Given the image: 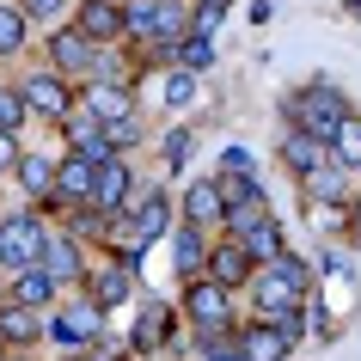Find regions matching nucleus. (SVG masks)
Listing matches in <instances>:
<instances>
[{"instance_id": "473e14b6", "label": "nucleus", "mask_w": 361, "mask_h": 361, "mask_svg": "<svg viewBox=\"0 0 361 361\" xmlns=\"http://www.w3.org/2000/svg\"><path fill=\"white\" fill-rule=\"evenodd\" d=\"M190 98H196V80L190 74H171L166 80V104H190Z\"/></svg>"}, {"instance_id": "c9c22d12", "label": "nucleus", "mask_w": 361, "mask_h": 361, "mask_svg": "<svg viewBox=\"0 0 361 361\" xmlns=\"http://www.w3.org/2000/svg\"><path fill=\"white\" fill-rule=\"evenodd\" d=\"M19 166V147H13V129H0V171Z\"/></svg>"}, {"instance_id": "72a5a7b5", "label": "nucleus", "mask_w": 361, "mask_h": 361, "mask_svg": "<svg viewBox=\"0 0 361 361\" xmlns=\"http://www.w3.org/2000/svg\"><path fill=\"white\" fill-rule=\"evenodd\" d=\"M19 13H25V19H56V13H61V0H25Z\"/></svg>"}, {"instance_id": "9d476101", "label": "nucleus", "mask_w": 361, "mask_h": 361, "mask_svg": "<svg viewBox=\"0 0 361 361\" xmlns=\"http://www.w3.org/2000/svg\"><path fill=\"white\" fill-rule=\"evenodd\" d=\"M129 202V171L116 166V159H98V178H92V209H123Z\"/></svg>"}, {"instance_id": "9b49d317", "label": "nucleus", "mask_w": 361, "mask_h": 361, "mask_svg": "<svg viewBox=\"0 0 361 361\" xmlns=\"http://www.w3.org/2000/svg\"><path fill=\"white\" fill-rule=\"evenodd\" d=\"M135 209V221H129V239L135 245H147V239H159V233H166V221H171V209H166V196H141V202H129Z\"/></svg>"}, {"instance_id": "4468645a", "label": "nucleus", "mask_w": 361, "mask_h": 361, "mask_svg": "<svg viewBox=\"0 0 361 361\" xmlns=\"http://www.w3.org/2000/svg\"><path fill=\"white\" fill-rule=\"evenodd\" d=\"M37 264L49 269L56 282H74V276H80V251H74V239H68V233H49V239H43V257H37Z\"/></svg>"}, {"instance_id": "58836bf2", "label": "nucleus", "mask_w": 361, "mask_h": 361, "mask_svg": "<svg viewBox=\"0 0 361 361\" xmlns=\"http://www.w3.org/2000/svg\"><path fill=\"white\" fill-rule=\"evenodd\" d=\"M0 361H6V355H0Z\"/></svg>"}, {"instance_id": "2f4dec72", "label": "nucleus", "mask_w": 361, "mask_h": 361, "mask_svg": "<svg viewBox=\"0 0 361 361\" xmlns=\"http://www.w3.org/2000/svg\"><path fill=\"white\" fill-rule=\"evenodd\" d=\"M306 178H312V196H331V202H337V196H343V178H337V171H306Z\"/></svg>"}, {"instance_id": "c756f323", "label": "nucleus", "mask_w": 361, "mask_h": 361, "mask_svg": "<svg viewBox=\"0 0 361 361\" xmlns=\"http://www.w3.org/2000/svg\"><path fill=\"white\" fill-rule=\"evenodd\" d=\"M221 13H227V0H202L196 6V37H214L221 31Z\"/></svg>"}, {"instance_id": "4c0bfd02", "label": "nucleus", "mask_w": 361, "mask_h": 361, "mask_svg": "<svg viewBox=\"0 0 361 361\" xmlns=\"http://www.w3.org/2000/svg\"><path fill=\"white\" fill-rule=\"evenodd\" d=\"M209 361H239V355H233L227 343H214V349H209Z\"/></svg>"}, {"instance_id": "393cba45", "label": "nucleus", "mask_w": 361, "mask_h": 361, "mask_svg": "<svg viewBox=\"0 0 361 361\" xmlns=\"http://www.w3.org/2000/svg\"><path fill=\"white\" fill-rule=\"evenodd\" d=\"M221 221H227L233 233H251V227H257V221H264V196L251 190L245 202H227V214H221Z\"/></svg>"}, {"instance_id": "dca6fc26", "label": "nucleus", "mask_w": 361, "mask_h": 361, "mask_svg": "<svg viewBox=\"0 0 361 361\" xmlns=\"http://www.w3.org/2000/svg\"><path fill=\"white\" fill-rule=\"evenodd\" d=\"M13 300H19V306H49V300H56V276H49L43 264H25L19 282H13Z\"/></svg>"}, {"instance_id": "f257e3e1", "label": "nucleus", "mask_w": 361, "mask_h": 361, "mask_svg": "<svg viewBox=\"0 0 361 361\" xmlns=\"http://www.w3.org/2000/svg\"><path fill=\"white\" fill-rule=\"evenodd\" d=\"M288 111H294V129H306V135H319V141H324V135H331L343 116H349V104H343L337 86H306V92L288 104Z\"/></svg>"}, {"instance_id": "cd10ccee", "label": "nucleus", "mask_w": 361, "mask_h": 361, "mask_svg": "<svg viewBox=\"0 0 361 361\" xmlns=\"http://www.w3.org/2000/svg\"><path fill=\"white\" fill-rule=\"evenodd\" d=\"M178 31H184V6L178 0H159V31H153V43H171Z\"/></svg>"}, {"instance_id": "a211bd4d", "label": "nucleus", "mask_w": 361, "mask_h": 361, "mask_svg": "<svg viewBox=\"0 0 361 361\" xmlns=\"http://www.w3.org/2000/svg\"><path fill=\"white\" fill-rule=\"evenodd\" d=\"M184 214H190V221H221V214H227V196H221V184H190V190H184Z\"/></svg>"}, {"instance_id": "ddd939ff", "label": "nucleus", "mask_w": 361, "mask_h": 361, "mask_svg": "<svg viewBox=\"0 0 361 361\" xmlns=\"http://www.w3.org/2000/svg\"><path fill=\"white\" fill-rule=\"evenodd\" d=\"M37 306H0V343H13V349H25V343H37Z\"/></svg>"}, {"instance_id": "f03ea898", "label": "nucleus", "mask_w": 361, "mask_h": 361, "mask_svg": "<svg viewBox=\"0 0 361 361\" xmlns=\"http://www.w3.org/2000/svg\"><path fill=\"white\" fill-rule=\"evenodd\" d=\"M184 312H190L202 331H233V288H221L209 276V282H190L184 288Z\"/></svg>"}, {"instance_id": "39448f33", "label": "nucleus", "mask_w": 361, "mask_h": 361, "mask_svg": "<svg viewBox=\"0 0 361 361\" xmlns=\"http://www.w3.org/2000/svg\"><path fill=\"white\" fill-rule=\"evenodd\" d=\"M49 56H56V74H61V80H68V74H92L98 43L74 25V31H56V37H49Z\"/></svg>"}, {"instance_id": "6e6552de", "label": "nucleus", "mask_w": 361, "mask_h": 361, "mask_svg": "<svg viewBox=\"0 0 361 361\" xmlns=\"http://www.w3.org/2000/svg\"><path fill=\"white\" fill-rule=\"evenodd\" d=\"M202 264H209V276L221 288H239V282H251V251L239 245V239H227V245H214L209 257H202Z\"/></svg>"}, {"instance_id": "1a4fd4ad", "label": "nucleus", "mask_w": 361, "mask_h": 361, "mask_svg": "<svg viewBox=\"0 0 361 361\" xmlns=\"http://www.w3.org/2000/svg\"><path fill=\"white\" fill-rule=\"evenodd\" d=\"M80 31H86L98 49L116 43L123 37V6H116V0H86V6H80Z\"/></svg>"}, {"instance_id": "412c9836", "label": "nucleus", "mask_w": 361, "mask_h": 361, "mask_svg": "<svg viewBox=\"0 0 361 361\" xmlns=\"http://www.w3.org/2000/svg\"><path fill=\"white\" fill-rule=\"evenodd\" d=\"M239 245L251 251V264H269V257L282 251V239H276V221H269V214H264V221H257V227H251V233H239Z\"/></svg>"}, {"instance_id": "a878e982", "label": "nucleus", "mask_w": 361, "mask_h": 361, "mask_svg": "<svg viewBox=\"0 0 361 361\" xmlns=\"http://www.w3.org/2000/svg\"><path fill=\"white\" fill-rule=\"evenodd\" d=\"M25 25L31 19H25L19 6H0V56H13V49L25 43Z\"/></svg>"}, {"instance_id": "f8f14e48", "label": "nucleus", "mask_w": 361, "mask_h": 361, "mask_svg": "<svg viewBox=\"0 0 361 361\" xmlns=\"http://www.w3.org/2000/svg\"><path fill=\"white\" fill-rule=\"evenodd\" d=\"M282 159H288V166H294V171L306 178V171H319L324 159H331V153H324V141H319V135L294 129V135H282Z\"/></svg>"}, {"instance_id": "20e7f679", "label": "nucleus", "mask_w": 361, "mask_h": 361, "mask_svg": "<svg viewBox=\"0 0 361 361\" xmlns=\"http://www.w3.org/2000/svg\"><path fill=\"white\" fill-rule=\"evenodd\" d=\"M288 349H294V337L276 319H257L239 331V361H288Z\"/></svg>"}, {"instance_id": "f3484780", "label": "nucleus", "mask_w": 361, "mask_h": 361, "mask_svg": "<svg viewBox=\"0 0 361 361\" xmlns=\"http://www.w3.org/2000/svg\"><path fill=\"white\" fill-rule=\"evenodd\" d=\"M324 153H331L337 166H355L361 171V123H355V116H343L337 129L324 135Z\"/></svg>"}, {"instance_id": "aec40b11", "label": "nucleus", "mask_w": 361, "mask_h": 361, "mask_svg": "<svg viewBox=\"0 0 361 361\" xmlns=\"http://www.w3.org/2000/svg\"><path fill=\"white\" fill-rule=\"evenodd\" d=\"M86 111H92L98 123H111V116H129L135 104H129V92H123L116 80H98V86H92V98H86Z\"/></svg>"}, {"instance_id": "6ab92c4d", "label": "nucleus", "mask_w": 361, "mask_h": 361, "mask_svg": "<svg viewBox=\"0 0 361 361\" xmlns=\"http://www.w3.org/2000/svg\"><path fill=\"white\" fill-rule=\"evenodd\" d=\"M49 331H56L61 343H92V337H98V306H68Z\"/></svg>"}, {"instance_id": "2eb2a0df", "label": "nucleus", "mask_w": 361, "mask_h": 361, "mask_svg": "<svg viewBox=\"0 0 361 361\" xmlns=\"http://www.w3.org/2000/svg\"><path fill=\"white\" fill-rule=\"evenodd\" d=\"M92 178H98V166L86 159V153H74L68 166H56V190L74 196V202H92Z\"/></svg>"}, {"instance_id": "423d86ee", "label": "nucleus", "mask_w": 361, "mask_h": 361, "mask_svg": "<svg viewBox=\"0 0 361 361\" xmlns=\"http://www.w3.org/2000/svg\"><path fill=\"white\" fill-rule=\"evenodd\" d=\"M251 300H257V312H264V319H276V312H288V306H300V288H294L282 269L269 264L264 276H251Z\"/></svg>"}, {"instance_id": "0eeeda50", "label": "nucleus", "mask_w": 361, "mask_h": 361, "mask_svg": "<svg viewBox=\"0 0 361 361\" xmlns=\"http://www.w3.org/2000/svg\"><path fill=\"white\" fill-rule=\"evenodd\" d=\"M25 104L43 111V116H68V111H74V98H68V80H61V74H31V80H25Z\"/></svg>"}, {"instance_id": "e433bc0d", "label": "nucleus", "mask_w": 361, "mask_h": 361, "mask_svg": "<svg viewBox=\"0 0 361 361\" xmlns=\"http://www.w3.org/2000/svg\"><path fill=\"white\" fill-rule=\"evenodd\" d=\"M196 147V141H190V129H178V135H171V141H166V153H171V159H184V153H190Z\"/></svg>"}, {"instance_id": "f704fd0d", "label": "nucleus", "mask_w": 361, "mask_h": 361, "mask_svg": "<svg viewBox=\"0 0 361 361\" xmlns=\"http://www.w3.org/2000/svg\"><path fill=\"white\" fill-rule=\"evenodd\" d=\"M221 171H251V153L245 147H227V153H221Z\"/></svg>"}, {"instance_id": "4be33fe9", "label": "nucleus", "mask_w": 361, "mask_h": 361, "mask_svg": "<svg viewBox=\"0 0 361 361\" xmlns=\"http://www.w3.org/2000/svg\"><path fill=\"white\" fill-rule=\"evenodd\" d=\"M123 31L153 37V31H159V0H129V6H123Z\"/></svg>"}, {"instance_id": "bb28decb", "label": "nucleus", "mask_w": 361, "mask_h": 361, "mask_svg": "<svg viewBox=\"0 0 361 361\" xmlns=\"http://www.w3.org/2000/svg\"><path fill=\"white\" fill-rule=\"evenodd\" d=\"M25 116H31V104H25V92H13V86H0V129H19Z\"/></svg>"}, {"instance_id": "b1692460", "label": "nucleus", "mask_w": 361, "mask_h": 361, "mask_svg": "<svg viewBox=\"0 0 361 361\" xmlns=\"http://www.w3.org/2000/svg\"><path fill=\"white\" fill-rule=\"evenodd\" d=\"M123 300H129V276H123V269H104L98 288H92V306L104 312V306H123Z\"/></svg>"}, {"instance_id": "5701e85b", "label": "nucleus", "mask_w": 361, "mask_h": 361, "mask_svg": "<svg viewBox=\"0 0 361 361\" xmlns=\"http://www.w3.org/2000/svg\"><path fill=\"white\" fill-rule=\"evenodd\" d=\"M13 171L25 178V190H31V196H49V190H56V166H49V159H19Z\"/></svg>"}, {"instance_id": "c85d7f7f", "label": "nucleus", "mask_w": 361, "mask_h": 361, "mask_svg": "<svg viewBox=\"0 0 361 361\" xmlns=\"http://www.w3.org/2000/svg\"><path fill=\"white\" fill-rule=\"evenodd\" d=\"M104 141H111V153L116 147H135V111L129 116H111V123H104Z\"/></svg>"}, {"instance_id": "7c9ffc66", "label": "nucleus", "mask_w": 361, "mask_h": 361, "mask_svg": "<svg viewBox=\"0 0 361 361\" xmlns=\"http://www.w3.org/2000/svg\"><path fill=\"white\" fill-rule=\"evenodd\" d=\"M202 257H209V251H202V239H196V233L184 227V233H178V269H196Z\"/></svg>"}, {"instance_id": "7ed1b4c3", "label": "nucleus", "mask_w": 361, "mask_h": 361, "mask_svg": "<svg viewBox=\"0 0 361 361\" xmlns=\"http://www.w3.org/2000/svg\"><path fill=\"white\" fill-rule=\"evenodd\" d=\"M43 239H49V227H43L37 214H13V221L0 227V264H13V269L37 264V257H43Z\"/></svg>"}]
</instances>
